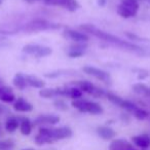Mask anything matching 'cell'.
Listing matches in <instances>:
<instances>
[{"instance_id": "6da1fadb", "label": "cell", "mask_w": 150, "mask_h": 150, "mask_svg": "<svg viewBox=\"0 0 150 150\" xmlns=\"http://www.w3.org/2000/svg\"><path fill=\"white\" fill-rule=\"evenodd\" d=\"M80 29L83 30V31L88 32V33L93 34V35L96 36V37L100 38V39H102V40H105V41L109 42V43L117 45L118 47L122 48V50L135 52V54H140V56H150V50L148 52V50H146L144 47L136 45V44L132 43V42L122 40L121 38L117 37V36H115V35H112V34H109V33H107V32H104V31H102V30H99L98 28L91 25V24L81 25L80 26Z\"/></svg>"}, {"instance_id": "7a4b0ae2", "label": "cell", "mask_w": 150, "mask_h": 150, "mask_svg": "<svg viewBox=\"0 0 150 150\" xmlns=\"http://www.w3.org/2000/svg\"><path fill=\"white\" fill-rule=\"evenodd\" d=\"M39 134L46 136L50 140L52 143L58 141V140L68 139L73 135L72 129L69 127H56V129H48V127H40Z\"/></svg>"}, {"instance_id": "3957f363", "label": "cell", "mask_w": 150, "mask_h": 150, "mask_svg": "<svg viewBox=\"0 0 150 150\" xmlns=\"http://www.w3.org/2000/svg\"><path fill=\"white\" fill-rule=\"evenodd\" d=\"M72 106L76 108L80 112H86L91 113V114L98 115L103 113V108L100 104L96 102H91V101H86L83 99H77V100L72 101Z\"/></svg>"}, {"instance_id": "277c9868", "label": "cell", "mask_w": 150, "mask_h": 150, "mask_svg": "<svg viewBox=\"0 0 150 150\" xmlns=\"http://www.w3.org/2000/svg\"><path fill=\"white\" fill-rule=\"evenodd\" d=\"M138 11H139V2L134 0H121V3L117 7V13L125 19L135 17Z\"/></svg>"}, {"instance_id": "5b68a950", "label": "cell", "mask_w": 150, "mask_h": 150, "mask_svg": "<svg viewBox=\"0 0 150 150\" xmlns=\"http://www.w3.org/2000/svg\"><path fill=\"white\" fill-rule=\"evenodd\" d=\"M60 25L52 24L48 21L44 19H35L33 21L29 22L26 24L24 27V31L26 32H37V31H43V30H50V29H58L60 28Z\"/></svg>"}, {"instance_id": "8992f818", "label": "cell", "mask_w": 150, "mask_h": 150, "mask_svg": "<svg viewBox=\"0 0 150 150\" xmlns=\"http://www.w3.org/2000/svg\"><path fill=\"white\" fill-rule=\"evenodd\" d=\"M84 73L88 75H92L94 77H96L97 79H100L101 81L105 82L107 84L111 83V76L109 73H107L106 71L101 70L99 68H96V67H92V66H86L82 68Z\"/></svg>"}, {"instance_id": "52a82bcc", "label": "cell", "mask_w": 150, "mask_h": 150, "mask_svg": "<svg viewBox=\"0 0 150 150\" xmlns=\"http://www.w3.org/2000/svg\"><path fill=\"white\" fill-rule=\"evenodd\" d=\"M63 35L64 37L69 38L71 40H74L76 42H86L88 40V36L86 33H82L79 31H75V30H71V29H67L63 32Z\"/></svg>"}, {"instance_id": "ba28073f", "label": "cell", "mask_w": 150, "mask_h": 150, "mask_svg": "<svg viewBox=\"0 0 150 150\" xmlns=\"http://www.w3.org/2000/svg\"><path fill=\"white\" fill-rule=\"evenodd\" d=\"M60 122V117L57 115H50V114H43L38 116L34 120V125H57Z\"/></svg>"}, {"instance_id": "9c48e42d", "label": "cell", "mask_w": 150, "mask_h": 150, "mask_svg": "<svg viewBox=\"0 0 150 150\" xmlns=\"http://www.w3.org/2000/svg\"><path fill=\"white\" fill-rule=\"evenodd\" d=\"M132 141L137 147L141 149H147L150 147V136L148 134H142L132 138Z\"/></svg>"}, {"instance_id": "30bf717a", "label": "cell", "mask_w": 150, "mask_h": 150, "mask_svg": "<svg viewBox=\"0 0 150 150\" xmlns=\"http://www.w3.org/2000/svg\"><path fill=\"white\" fill-rule=\"evenodd\" d=\"M109 150H137L133 147L131 143L122 139H117L112 141L109 146Z\"/></svg>"}, {"instance_id": "8fae6325", "label": "cell", "mask_w": 150, "mask_h": 150, "mask_svg": "<svg viewBox=\"0 0 150 150\" xmlns=\"http://www.w3.org/2000/svg\"><path fill=\"white\" fill-rule=\"evenodd\" d=\"M13 109L18 112H30L33 110V106L23 98H19L13 104Z\"/></svg>"}, {"instance_id": "7c38bea8", "label": "cell", "mask_w": 150, "mask_h": 150, "mask_svg": "<svg viewBox=\"0 0 150 150\" xmlns=\"http://www.w3.org/2000/svg\"><path fill=\"white\" fill-rule=\"evenodd\" d=\"M97 133L102 139L104 140H111L116 136V132L110 127H106V125H102L97 129Z\"/></svg>"}, {"instance_id": "4fadbf2b", "label": "cell", "mask_w": 150, "mask_h": 150, "mask_svg": "<svg viewBox=\"0 0 150 150\" xmlns=\"http://www.w3.org/2000/svg\"><path fill=\"white\" fill-rule=\"evenodd\" d=\"M33 129V123L31 122L28 117H21L20 119V131H21L22 135L24 136H29Z\"/></svg>"}, {"instance_id": "5bb4252c", "label": "cell", "mask_w": 150, "mask_h": 150, "mask_svg": "<svg viewBox=\"0 0 150 150\" xmlns=\"http://www.w3.org/2000/svg\"><path fill=\"white\" fill-rule=\"evenodd\" d=\"M86 48V44H82V42H79V44H75V45L71 46V50H69L68 56L70 58H80L84 54Z\"/></svg>"}, {"instance_id": "9a60e30c", "label": "cell", "mask_w": 150, "mask_h": 150, "mask_svg": "<svg viewBox=\"0 0 150 150\" xmlns=\"http://www.w3.org/2000/svg\"><path fill=\"white\" fill-rule=\"evenodd\" d=\"M74 84L76 86V88H80L82 92L88 93V94H91V95L94 94L95 90H96V86H95L92 82L88 81V80H79V81L75 82Z\"/></svg>"}, {"instance_id": "2e32d148", "label": "cell", "mask_w": 150, "mask_h": 150, "mask_svg": "<svg viewBox=\"0 0 150 150\" xmlns=\"http://www.w3.org/2000/svg\"><path fill=\"white\" fill-rule=\"evenodd\" d=\"M26 80H27L28 86H32V88H43L44 86H45V82L43 80L38 78L37 76H34V75H27L26 76Z\"/></svg>"}, {"instance_id": "e0dca14e", "label": "cell", "mask_w": 150, "mask_h": 150, "mask_svg": "<svg viewBox=\"0 0 150 150\" xmlns=\"http://www.w3.org/2000/svg\"><path fill=\"white\" fill-rule=\"evenodd\" d=\"M13 82V84H15L16 88H18L21 91L25 90L28 86L27 80H26V76L24 74H22V73H17V74L15 75Z\"/></svg>"}, {"instance_id": "ac0fdd59", "label": "cell", "mask_w": 150, "mask_h": 150, "mask_svg": "<svg viewBox=\"0 0 150 150\" xmlns=\"http://www.w3.org/2000/svg\"><path fill=\"white\" fill-rule=\"evenodd\" d=\"M20 127V119L17 118L15 116H11L6 119L5 122V129L8 133H13L15 131H17V129Z\"/></svg>"}, {"instance_id": "d6986e66", "label": "cell", "mask_w": 150, "mask_h": 150, "mask_svg": "<svg viewBox=\"0 0 150 150\" xmlns=\"http://www.w3.org/2000/svg\"><path fill=\"white\" fill-rule=\"evenodd\" d=\"M60 6L64 7L65 9L73 13V11H75L79 7V3H78L76 0H62Z\"/></svg>"}, {"instance_id": "ffe728a7", "label": "cell", "mask_w": 150, "mask_h": 150, "mask_svg": "<svg viewBox=\"0 0 150 150\" xmlns=\"http://www.w3.org/2000/svg\"><path fill=\"white\" fill-rule=\"evenodd\" d=\"M39 96L45 99L54 98V97L59 96L58 88H41L39 91Z\"/></svg>"}, {"instance_id": "44dd1931", "label": "cell", "mask_w": 150, "mask_h": 150, "mask_svg": "<svg viewBox=\"0 0 150 150\" xmlns=\"http://www.w3.org/2000/svg\"><path fill=\"white\" fill-rule=\"evenodd\" d=\"M82 94H83V92H82L80 88H76V86L68 88V97L72 98L73 100H77V99H80L82 97Z\"/></svg>"}, {"instance_id": "7402d4cb", "label": "cell", "mask_w": 150, "mask_h": 150, "mask_svg": "<svg viewBox=\"0 0 150 150\" xmlns=\"http://www.w3.org/2000/svg\"><path fill=\"white\" fill-rule=\"evenodd\" d=\"M16 144L11 139H5L0 141V150H13Z\"/></svg>"}, {"instance_id": "603a6c76", "label": "cell", "mask_w": 150, "mask_h": 150, "mask_svg": "<svg viewBox=\"0 0 150 150\" xmlns=\"http://www.w3.org/2000/svg\"><path fill=\"white\" fill-rule=\"evenodd\" d=\"M40 44H27L23 47V52H26L28 54H33V56H36L37 52L40 48Z\"/></svg>"}, {"instance_id": "cb8c5ba5", "label": "cell", "mask_w": 150, "mask_h": 150, "mask_svg": "<svg viewBox=\"0 0 150 150\" xmlns=\"http://www.w3.org/2000/svg\"><path fill=\"white\" fill-rule=\"evenodd\" d=\"M133 114H134V116L137 119H139V120H143V119L149 117V112H147L145 109L141 108V107H138V108L134 111Z\"/></svg>"}, {"instance_id": "d4e9b609", "label": "cell", "mask_w": 150, "mask_h": 150, "mask_svg": "<svg viewBox=\"0 0 150 150\" xmlns=\"http://www.w3.org/2000/svg\"><path fill=\"white\" fill-rule=\"evenodd\" d=\"M52 52V48H50V47L41 45V46H40V48H39V50L37 52V54H36V57H37V58H43V57L50 56Z\"/></svg>"}, {"instance_id": "484cf974", "label": "cell", "mask_w": 150, "mask_h": 150, "mask_svg": "<svg viewBox=\"0 0 150 150\" xmlns=\"http://www.w3.org/2000/svg\"><path fill=\"white\" fill-rule=\"evenodd\" d=\"M15 99H16L15 94H13V91H11V92L5 93V94L3 95L1 98H0V100L2 101V102H4V103H11V102H13V101H15Z\"/></svg>"}, {"instance_id": "4316f807", "label": "cell", "mask_w": 150, "mask_h": 150, "mask_svg": "<svg viewBox=\"0 0 150 150\" xmlns=\"http://www.w3.org/2000/svg\"><path fill=\"white\" fill-rule=\"evenodd\" d=\"M54 105L56 106L57 109H59V110L66 111L67 109H68V106H67L66 102H65L64 100H62V99H58V100H56L54 102Z\"/></svg>"}, {"instance_id": "83f0119b", "label": "cell", "mask_w": 150, "mask_h": 150, "mask_svg": "<svg viewBox=\"0 0 150 150\" xmlns=\"http://www.w3.org/2000/svg\"><path fill=\"white\" fill-rule=\"evenodd\" d=\"M125 36L131 40H135V41H148L147 39H144V38L140 37V36L136 35V34L129 33V32H125Z\"/></svg>"}, {"instance_id": "f1b7e54d", "label": "cell", "mask_w": 150, "mask_h": 150, "mask_svg": "<svg viewBox=\"0 0 150 150\" xmlns=\"http://www.w3.org/2000/svg\"><path fill=\"white\" fill-rule=\"evenodd\" d=\"M135 71H139V73H138V79H145L146 77H148V75H149V73L147 72V71L145 70H137V69H135Z\"/></svg>"}, {"instance_id": "f546056e", "label": "cell", "mask_w": 150, "mask_h": 150, "mask_svg": "<svg viewBox=\"0 0 150 150\" xmlns=\"http://www.w3.org/2000/svg\"><path fill=\"white\" fill-rule=\"evenodd\" d=\"M62 0H43L46 5H60Z\"/></svg>"}, {"instance_id": "4dcf8cb0", "label": "cell", "mask_w": 150, "mask_h": 150, "mask_svg": "<svg viewBox=\"0 0 150 150\" xmlns=\"http://www.w3.org/2000/svg\"><path fill=\"white\" fill-rule=\"evenodd\" d=\"M11 91H13V90H11V88H8V86H0V98H1V97H2L5 93L11 92Z\"/></svg>"}, {"instance_id": "1f68e13d", "label": "cell", "mask_w": 150, "mask_h": 150, "mask_svg": "<svg viewBox=\"0 0 150 150\" xmlns=\"http://www.w3.org/2000/svg\"><path fill=\"white\" fill-rule=\"evenodd\" d=\"M121 120L125 122H129V117L127 116V114H121Z\"/></svg>"}, {"instance_id": "d6a6232c", "label": "cell", "mask_w": 150, "mask_h": 150, "mask_svg": "<svg viewBox=\"0 0 150 150\" xmlns=\"http://www.w3.org/2000/svg\"><path fill=\"white\" fill-rule=\"evenodd\" d=\"M4 111H5V107L3 106V105L0 104V115L2 114V113L4 112Z\"/></svg>"}, {"instance_id": "836d02e7", "label": "cell", "mask_w": 150, "mask_h": 150, "mask_svg": "<svg viewBox=\"0 0 150 150\" xmlns=\"http://www.w3.org/2000/svg\"><path fill=\"white\" fill-rule=\"evenodd\" d=\"M105 2H106V0H99V1H98V3H99V5H100V6H103V5L105 4Z\"/></svg>"}, {"instance_id": "e575fe53", "label": "cell", "mask_w": 150, "mask_h": 150, "mask_svg": "<svg viewBox=\"0 0 150 150\" xmlns=\"http://www.w3.org/2000/svg\"><path fill=\"white\" fill-rule=\"evenodd\" d=\"M26 2L28 3H34V2H37V1H40V0H24Z\"/></svg>"}, {"instance_id": "d590c367", "label": "cell", "mask_w": 150, "mask_h": 150, "mask_svg": "<svg viewBox=\"0 0 150 150\" xmlns=\"http://www.w3.org/2000/svg\"><path fill=\"white\" fill-rule=\"evenodd\" d=\"M0 86H2V79L0 78Z\"/></svg>"}, {"instance_id": "8d00e7d4", "label": "cell", "mask_w": 150, "mask_h": 150, "mask_svg": "<svg viewBox=\"0 0 150 150\" xmlns=\"http://www.w3.org/2000/svg\"><path fill=\"white\" fill-rule=\"evenodd\" d=\"M23 150H34V149H32V148H26V149H23Z\"/></svg>"}, {"instance_id": "74e56055", "label": "cell", "mask_w": 150, "mask_h": 150, "mask_svg": "<svg viewBox=\"0 0 150 150\" xmlns=\"http://www.w3.org/2000/svg\"><path fill=\"white\" fill-rule=\"evenodd\" d=\"M0 134H1V125H0Z\"/></svg>"}, {"instance_id": "f35d334b", "label": "cell", "mask_w": 150, "mask_h": 150, "mask_svg": "<svg viewBox=\"0 0 150 150\" xmlns=\"http://www.w3.org/2000/svg\"><path fill=\"white\" fill-rule=\"evenodd\" d=\"M1 3H2V0H0V4H1Z\"/></svg>"}, {"instance_id": "ab89813d", "label": "cell", "mask_w": 150, "mask_h": 150, "mask_svg": "<svg viewBox=\"0 0 150 150\" xmlns=\"http://www.w3.org/2000/svg\"><path fill=\"white\" fill-rule=\"evenodd\" d=\"M134 1H139V0H134Z\"/></svg>"}, {"instance_id": "60d3db41", "label": "cell", "mask_w": 150, "mask_h": 150, "mask_svg": "<svg viewBox=\"0 0 150 150\" xmlns=\"http://www.w3.org/2000/svg\"><path fill=\"white\" fill-rule=\"evenodd\" d=\"M149 118H150V114H149Z\"/></svg>"}, {"instance_id": "b9f144b4", "label": "cell", "mask_w": 150, "mask_h": 150, "mask_svg": "<svg viewBox=\"0 0 150 150\" xmlns=\"http://www.w3.org/2000/svg\"><path fill=\"white\" fill-rule=\"evenodd\" d=\"M148 1H149V2H150V0H148Z\"/></svg>"}]
</instances>
